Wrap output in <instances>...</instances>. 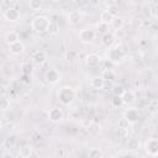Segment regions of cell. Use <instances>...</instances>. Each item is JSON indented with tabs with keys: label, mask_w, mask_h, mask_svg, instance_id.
Listing matches in <instances>:
<instances>
[{
	"label": "cell",
	"mask_w": 158,
	"mask_h": 158,
	"mask_svg": "<svg viewBox=\"0 0 158 158\" xmlns=\"http://www.w3.org/2000/svg\"><path fill=\"white\" fill-rule=\"evenodd\" d=\"M128 54V44L121 42L111 48H109V52H107V58L110 62L112 63H121L125 57Z\"/></svg>",
	"instance_id": "1"
},
{
	"label": "cell",
	"mask_w": 158,
	"mask_h": 158,
	"mask_svg": "<svg viewBox=\"0 0 158 158\" xmlns=\"http://www.w3.org/2000/svg\"><path fill=\"white\" fill-rule=\"evenodd\" d=\"M57 98L59 100V102L64 106H68L70 104L74 102L75 98H77V93L75 90L72 88V86H62L59 90H58V94H57Z\"/></svg>",
	"instance_id": "2"
},
{
	"label": "cell",
	"mask_w": 158,
	"mask_h": 158,
	"mask_svg": "<svg viewBox=\"0 0 158 158\" xmlns=\"http://www.w3.org/2000/svg\"><path fill=\"white\" fill-rule=\"evenodd\" d=\"M49 26H51V19L46 15H38V16L33 17V20L31 21V27L37 33L48 32Z\"/></svg>",
	"instance_id": "3"
},
{
	"label": "cell",
	"mask_w": 158,
	"mask_h": 158,
	"mask_svg": "<svg viewBox=\"0 0 158 158\" xmlns=\"http://www.w3.org/2000/svg\"><path fill=\"white\" fill-rule=\"evenodd\" d=\"M95 36H96V32H95V30H93V28H83V30H80V32H79V40H80V42L84 43V44L91 43V42L95 40Z\"/></svg>",
	"instance_id": "4"
},
{
	"label": "cell",
	"mask_w": 158,
	"mask_h": 158,
	"mask_svg": "<svg viewBox=\"0 0 158 158\" xmlns=\"http://www.w3.org/2000/svg\"><path fill=\"white\" fill-rule=\"evenodd\" d=\"M2 17L7 22H16L20 19V10L17 7H14V6L6 7L4 14H2Z\"/></svg>",
	"instance_id": "5"
},
{
	"label": "cell",
	"mask_w": 158,
	"mask_h": 158,
	"mask_svg": "<svg viewBox=\"0 0 158 158\" xmlns=\"http://www.w3.org/2000/svg\"><path fill=\"white\" fill-rule=\"evenodd\" d=\"M144 151L147 154L156 157L158 154V139L157 138H148L144 143Z\"/></svg>",
	"instance_id": "6"
},
{
	"label": "cell",
	"mask_w": 158,
	"mask_h": 158,
	"mask_svg": "<svg viewBox=\"0 0 158 158\" xmlns=\"http://www.w3.org/2000/svg\"><path fill=\"white\" fill-rule=\"evenodd\" d=\"M123 117L132 125V123H136V122L139 120V117H141V112H139L138 109H136V107H131V109H128V110H126V111L123 112Z\"/></svg>",
	"instance_id": "7"
},
{
	"label": "cell",
	"mask_w": 158,
	"mask_h": 158,
	"mask_svg": "<svg viewBox=\"0 0 158 158\" xmlns=\"http://www.w3.org/2000/svg\"><path fill=\"white\" fill-rule=\"evenodd\" d=\"M47 117H48V120L51 122H59V121L63 120L64 112L59 107H52V109H49V111L47 114Z\"/></svg>",
	"instance_id": "8"
},
{
	"label": "cell",
	"mask_w": 158,
	"mask_h": 158,
	"mask_svg": "<svg viewBox=\"0 0 158 158\" xmlns=\"http://www.w3.org/2000/svg\"><path fill=\"white\" fill-rule=\"evenodd\" d=\"M44 79L49 84H57L60 80V73L56 68H51L44 73Z\"/></svg>",
	"instance_id": "9"
},
{
	"label": "cell",
	"mask_w": 158,
	"mask_h": 158,
	"mask_svg": "<svg viewBox=\"0 0 158 158\" xmlns=\"http://www.w3.org/2000/svg\"><path fill=\"white\" fill-rule=\"evenodd\" d=\"M84 62H85V65L88 68H96L101 63V58L96 53H89L88 56H85Z\"/></svg>",
	"instance_id": "10"
},
{
	"label": "cell",
	"mask_w": 158,
	"mask_h": 158,
	"mask_svg": "<svg viewBox=\"0 0 158 158\" xmlns=\"http://www.w3.org/2000/svg\"><path fill=\"white\" fill-rule=\"evenodd\" d=\"M32 59H33V62H35L36 64L42 65V64H44V63L47 62L48 57H47V53H46L44 51H42V49H37L36 52H33V54H32Z\"/></svg>",
	"instance_id": "11"
},
{
	"label": "cell",
	"mask_w": 158,
	"mask_h": 158,
	"mask_svg": "<svg viewBox=\"0 0 158 158\" xmlns=\"http://www.w3.org/2000/svg\"><path fill=\"white\" fill-rule=\"evenodd\" d=\"M81 17H83V15H81V12L79 10H72L67 15V21L70 25H77V23L80 22Z\"/></svg>",
	"instance_id": "12"
},
{
	"label": "cell",
	"mask_w": 158,
	"mask_h": 158,
	"mask_svg": "<svg viewBox=\"0 0 158 158\" xmlns=\"http://www.w3.org/2000/svg\"><path fill=\"white\" fill-rule=\"evenodd\" d=\"M121 99L123 101V105H133L136 102V94L132 90H125Z\"/></svg>",
	"instance_id": "13"
},
{
	"label": "cell",
	"mask_w": 158,
	"mask_h": 158,
	"mask_svg": "<svg viewBox=\"0 0 158 158\" xmlns=\"http://www.w3.org/2000/svg\"><path fill=\"white\" fill-rule=\"evenodd\" d=\"M115 43V36L114 33L111 32H107L105 35L101 36V44L105 47V48H111Z\"/></svg>",
	"instance_id": "14"
},
{
	"label": "cell",
	"mask_w": 158,
	"mask_h": 158,
	"mask_svg": "<svg viewBox=\"0 0 158 158\" xmlns=\"http://www.w3.org/2000/svg\"><path fill=\"white\" fill-rule=\"evenodd\" d=\"M9 51H10L11 54L19 56V54H21V53L25 52V44L21 41H17V42H15V43H12V44L9 46Z\"/></svg>",
	"instance_id": "15"
},
{
	"label": "cell",
	"mask_w": 158,
	"mask_h": 158,
	"mask_svg": "<svg viewBox=\"0 0 158 158\" xmlns=\"http://www.w3.org/2000/svg\"><path fill=\"white\" fill-rule=\"evenodd\" d=\"M100 77H101L105 81H112L114 79H116L117 74H116V72H115L112 68H104Z\"/></svg>",
	"instance_id": "16"
},
{
	"label": "cell",
	"mask_w": 158,
	"mask_h": 158,
	"mask_svg": "<svg viewBox=\"0 0 158 158\" xmlns=\"http://www.w3.org/2000/svg\"><path fill=\"white\" fill-rule=\"evenodd\" d=\"M4 41H5V43H6L7 46H10V44H12V43L20 41V40H19V33H17L16 31H7V32L5 33V36H4Z\"/></svg>",
	"instance_id": "17"
},
{
	"label": "cell",
	"mask_w": 158,
	"mask_h": 158,
	"mask_svg": "<svg viewBox=\"0 0 158 158\" xmlns=\"http://www.w3.org/2000/svg\"><path fill=\"white\" fill-rule=\"evenodd\" d=\"M105 83H106V81H105L100 75H99V77H94V78L90 79V86H91L93 89H96V90L104 89Z\"/></svg>",
	"instance_id": "18"
},
{
	"label": "cell",
	"mask_w": 158,
	"mask_h": 158,
	"mask_svg": "<svg viewBox=\"0 0 158 158\" xmlns=\"http://www.w3.org/2000/svg\"><path fill=\"white\" fill-rule=\"evenodd\" d=\"M100 128H101V126H100V123L99 122H96V121H91V122H89V125H88V133L90 135V136H96V135H99V132H100Z\"/></svg>",
	"instance_id": "19"
},
{
	"label": "cell",
	"mask_w": 158,
	"mask_h": 158,
	"mask_svg": "<svg viewBox=\"0 0 158 158\" xmlns=\"http://www.w3.org/2000/svg\"><path fill=\"white\" fill-rule=\"evenodd\" d=\"M112 19H114V15H112L109 10L105 9V10H102V11L100 12V22H101V23H106V25L110 26Z\"/></svg>",
	"instance_id": "20"
},
{
	"label": "cell",
	"mask_w": 158,
	"mask_h": 158,
	"mask_svg": "<svg viewBox=\"0 0 158 158\" xmlns=\"http://www.w3.org/2000/svg\"><path fill=\"white\" fill-rule=\"evenodd\" d=\"M20 70H21L22 75H28L30 77L33 72V65L30 62H22L21 65H20Z\"/></svg>",
	"instance_id": "21"
},
{
	"label": "cell",
	"mask_w": 158,
	"mask_h": 158,
	"mask_svg": "<svg viewBox=\"0 0 158 158\" xmlns=\"http://www.w3.org/2000/svg\"><path fill=\"white\" fill-rule=\"evenodd\" d=\"M2 146H4V148H5V149H7V151L12 149V148L16 146V137H15L14 135H10V136H7V137L4 139V142H2Z\"/></svg>",
	"instance_id": "22"
},
{
	"label": "cell",
	"mask_w": 158,
	"mask_h": 158,
	"mask_svg": "<svg viewBox=\"0 0 158 158\" xmlns=\"http://www.w3.org/2000/svg\"><path fill=\"white\" fill-rule=\"evenodd\" d=\"M110 26H111L114 30H116V31H117V30H121V28L123 27V19L120 17L118 15H117V16H114V19H112Z\"/></svg>",
	"instance_id": "23"
},
{
	"label": "cell",
	"mask_w": 158,
	"mask_h": 158,
	"mask_svg": "<svg viewBox=\"0 0 158 158\" xmlns=\"http://www.w3.org/2000/svg\"><path fill=\"white\" fill-rule=\"evenodd\" d=\"M64 58H65V60H67V62L73 63V62H75V60L78 59V52H77L75 49H69V51H67V52H65Z\"/></svg>",
	"instance_id": "24"
},
{
	"label": "cell",
	"mask_w": 158,
	"mask_h": 158,
	"mask_svg": "<svg viewBox=\"0 0 158 158\" xmlns=\"http://www.w3.org/2000/svg\"><path fill=\"white\" fill-rule=\"evenodd\" d=\"M33 152V148H32V146H30V144H25V146H22V147H20V151H19V154H21L22 157H25V158H27L31 153Z\"/></svg>",
	"instance_id": "25"
},
{
	"label": "cell",
	"mask_w": 158,
	"mask_h": 158,
	"mask_svg": "<svg viewBox=\"0 0 158 158\" xmlns=\"http://www.w3.org/2000/svg\"><path fill=\"white\" fill-rule=\"evenodd\" d=\"M130 126H131V123L122 116L118 121H117V127H118V130H122V131H127L128 128H130Z\"/></svg>",
	"instance_id": "26"
},
{
	"label": "cell",
	"mask_w": 158,
	"mask_h": 158,
	"mask_svg": "<svg viewBox=\"0 0 158 158\" xmlns=\"http://www.w3.org/2000/svg\"><path fill=\"white\" fill-rule=\"evenodd\" d=\"M28 6L31 10L33 11H37V10H41L42 6H43V2L41 0H30L28 1Z\"/></svg>",
	"instance_id": "27"
},
{
	"label": "cell",
	"mask_w": 158,
	"mask_h": 158,
	"mask_svg": "<svg viewBox=\"0 0 158 158\" xmlns=\"http://www.w3.org/2000/svg\"><path fill=\"white\" fill-rule=\"evenodd\" d=\"M10 109V99L6 96H0V110L6 111Z\"/></svg>",
	"instance_id": "28"
},
{
	"label": "cell",
	"mask_w": 158,
	"mask_h": 158,
	"mask_svg": "<svg viewBox=\"0 0 158 158\" xmlns=\"http://www.w3.org/2000/svg\"><path fill=\"white\" fill-rule=\"evenodd\" d=\"M89 158H102V151L100 148H91L88 154Z\"/></svg>",
	"instance_id": "29"
},
{
	"label": "cell",
	"mask_w": 158,
	"mask_h": 158,
	"mask_svg": "<svg viewBox=\"0 0 158 158\" xmlns=\"http://www.w3.org/2000/svg\"><path fill=\"white\" fill-rule=\"evenodd\" d=\"M125 90L126 89L121 84H116L112 88V94H114V96H122V94L125 93Z\"/></svg>",
	"instance_id": "30"
},
{
	"label": "cell",
	"mask_w": 158,
	"mask_h": 158,
	"mask_svg": "<svg viewBox=\"0 0 158 158\" xmlns=\"http://www.w3.org/2000/svg\"><path fill=\"white\" fill-rule=\"evenodd\" d=\"M110 104H111L112 107L118 109V107H121L123 105V101H122L121 96H112V99L110 100Z\"/></svg>",
	"instance_id": "31"
},
{
	"label": "cell",
	"mask_w": 158,
	"mask_h": 158,
	"mask_svg": "<svg viewBox=\"0 0 158 158\" xmlns=\"http://www.w3.org/2000/svg\"><path fill=\"white\" fill-rule=\"evenodd\" d=\"M151 10H152L151 2H144L142 5V15L144 17H151Z\"/></svg>",
	"instance_id": "32"
},
{
	"label": "cell",
	"mask_w": 158,
	"mask_h": 158,
	"mask_svg": "<svg viewBox=\"0 0 158 158\" xmlns=\"http://www.w3.org/2000/svg\"><path fill=\"white\" fill-rule=\"evenodd\" d=\"M130 23H131V26H132L133 28H139V27H142V25H143V20H141V19L137 17V16H135V17L131 19Z\"/></svg>",
	"instance_id": "33"
},
{
	"label": "cell",
	"mask_w": 158,
	"mask_h": 158,
	"mask_svg": "<svg viewBox=\"0 0 158 158\" xmlns=\"http://www.w3.org/2000/svg\"><path fill=\"white\" fill-rule=\"evenodd\" d=\"M109 25H106V23H101V22H99L98 23V31L99 32H101L102 35H105V33H107L109 31Z\"/></svg>",
	"instance_id": "34"
},
{
	"label": "cell",
	"mask_w": 158,
	"mask_h": 158,
	"mask_svg": "<svg viewBox=\"0 0 158 158\" xmlns=\"http://www.w3.org/2000/svg\"><path fill=\"white\" fill-rule=\"evenodd\" d=\"M127 147L131 148V149H136V148H138V141H137L136 138H131V139H128V142H127Z\"/></svg>",
	"instance_id": "35"
},
{
	"label": "cell",
	"mask_w": 158,
	"mask_h": 158,
	"mask_svg": "<svg viewBox=\"0 0 158 158\" xmlns=\"http://www.w3.org/2000/svg\"><path fill=\"white\" fill-rule=\"evenodd\" d=\"M48 32H51V33H57L58 32V25L54 23V22H52V20H51V26H49Z\"/></svg>",
	"instance_id": "36"
},
{
	"label": "cell",
	"mask_w": 158,
	"mask_h": 158,
	"mask_svg": "<svg viewBox=\"0 0 158 158\" xmlns=\"http://www.w3.org/2000/svg\"><path fill=\"white\" fill-rule=\"evenodd\" d=\"M6 94H7V88H6V85L0 84V96H6Z\"/></svg>",
	"instance_id": "37"
},
{
	"label": "cell",
	"mask_w": 158,
	"mask_h": 158,
	"mask_svg": "<svg viewBox=\"0 0 158 158\" xmlns=\"http://www.w3.org/2000/svg\"><path fill=\"white\" fill-rule=\"evenodd\" d=\"M57 157L58 158H65V149L64 148L57 149Z\"/></svg>",
	"instance_id": "38"
},
{
	"label": "cell",
	"mask_w": 158,
	"mask_h": 158,
	"mask_svg": "<svg viewBox=\"0 0 158 158\" xmlns=\"http://www.w3.org/2000/svg\"><path fill=\"white\" fill-rule=\"evenodd\" d=\"M1 158H15V156H14L10 151H6V152H4V153H2Z\"/></svg>",
	"instance_id": "39"
},
{
	"label": "cell",
	"mask_w": 158,
	"mask_h": 158,
	"mask_svg": "<svg viewBox=\"0 0 158 158\" xmlns=\"http://www.w3.org/2000/svg\"><path fill=\"white\" fill-rule=\"evenodd\" d=\"M27 158H41V157H40V154H38L37 152H35V151H33V152H32Z\"/></svg>",
	"instance_id": "40"
},
{
	"label": "cell",
	"mask_w": 158,
	"mask_h": 158,
	"mask_svg": "<svg viewBox=\"0 0 158 158\" xmlns=\"http://www.w3.org/2000/svg\"><path fill=\"white\" fill-rule=\"evenodd\" d=\"M15 158H25V157H22V156H21V154H17V156H16V157H15Z\"/></svg>",
	"instance_id": "41"
},
{
	"label": "cell",
	"mask_w": 158,
	"mask_h": 158,
	"mask_svg": "<svg viewBox=\"0 0 158 158\" xmlns=\"http://www.w3.org/2000/svg\"><path fill=\"white\" fill-rule=\"evenodd\" d=\"M2 130V122H1V120H0V131Z\"/></svg>",
	"instance_id": "42"
},
{
	"label": "cell",
	"mask_w": 158,
	"mask_h": 158,
	"mask_svg": "<svg viewBox=\"0 0 158 158\" xmlns=\"http://www.w3.org/2000/svg\"><path fill=\"white\" fill-rule=\"evenodd\" d=\"M0 9H1V1H0Z\"/></svg>",
	"instance_id": "43"
}]
</instances>
